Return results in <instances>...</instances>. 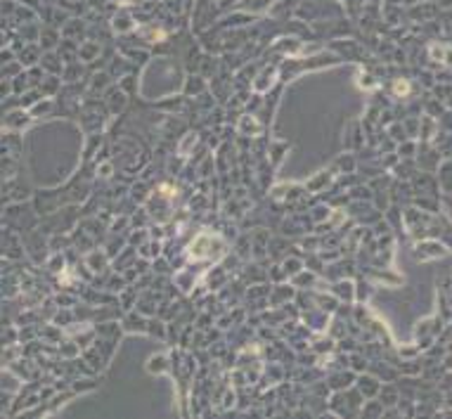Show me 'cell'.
<instances>
[{"instance_id": "obj_1", "label": "cell", "mask_w": 452, "mask_h": 419, "mask_svg": "<svg viewBox=\"0 0 452 419\" xmlns=\"http://www.w3.org/2000/svg\"><path fill=\"white\" fill-rule=\"evenodd\" d=\"M431 57H435L438 62L452 64V50L450 48H440V45H435V48H431Z\"/></svg>"}, {"instance_id": "obj_2", "label": "cell", "mask_w": 452, "mask_h": 419, "mask_svg": "<svg viewBox=\"0 0 452 419\" xmlns=\"http://www.w3.org/2000/svg\"><path fill=\"white\" fill-rule=\"evenodd\" d=\"M407 90H410V86H407L405 81H400L398 86H396V92H398V95H407Z\"/></svg>"}]
</instances>
